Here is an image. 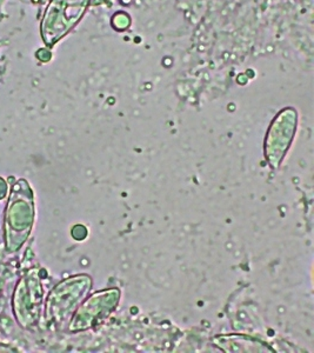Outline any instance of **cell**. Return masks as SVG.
Returning <instances> with one entry per match:
<instances>
[{"label":"cell","mask_w":314,"mask_h":353,"mask_svg":"<svg viewBox=\"0 0 314 353\" xmlns=\"http://www.w3.org/2000/svg\"><path fill=\"white\" fill-rule=\"evenodd\" d=\"M8 183H6L3 178H0V201H1V199H4V198L8 196Z\"/></svg>","instance_id":"6"},{"label":"cell","mask_w":314,"mask_h":353,"mask_svg":"<svg viewBox=\"0 0 314 353\" xmlns=\"http://www.w3.org/2000/svg\"><path fill=\"white\" fill-rule=\"evenodd\" d=\"M36 58L41 63H49L52 58V52L49 48H39L36 52Z\"/></svg>","instance_id":"5"},{"label":"cell","mask_w":314,"mask_h":353,"mask_svg":"<svg viewBox=\"0 0 314 353\" xmlns=\"http://www.w3.org/2000/svg\"><path fill=\"white\" fill-rule=\"evenodd\" d=\"M43 289L38 270H30L21 276L12 298L13 314L23 329L36 325L41 313Z\"/></svg>","instance_id":"3"},{"label":"cell","mask_w":314,"mask_h":353,"mask_svg":"<svg viewBox=\"0 0 314 353\" xmlns=\"http://www.w3.org/2000/svg\"><path fill=\"white\" fill-rule=\"evenodd\" d=\"M114 17L119 19V23H116V24H112L116 30H125V28H129V24H131V19H129V17L124 12H119L117 14H114Z\"/></svg>","instance_id":"4"},{"label":"cell","mask_w":314,"mask_h":353,"mask_svg":"<svg viewBox=\"0 0 314 353\" xmlns=\"http://www.w3.org/2000/svg\"><path fill=\"white\" fill-rule=\"evenodd\" d=\"M34 201L31 186L25 179L12 185L5 209L4 241L6 251L14 253L23 248L32 230Z\"/></svg>","instance_id":"1"},{"label":"cell","mask_w":314,"mask_h":353,"mask_svg":"<svg viewBox=\"0 0 314 353\" xmlns=\"http://www.w3.org/2000/svg\"><path fill=\"white\" fill-rule=\"evenodd\" d=\"M92 0H50L41 21V39L53 48L67 36L87 12Z\"/></svg>","instance_id":"2"},{"label":"cell","mask_w":314,"mask_h":353,"mask_svg":"<svg viewBox=\"0 0 314 353\" xmlns=\"http://www.w3.org/2000/svg\"><path fill=\"white\" fill-rule=\"evenodd\" d=\"M5 281V266L4 265L0 263V293H1V290H3V286H4Z\"/></svg>","instance_id":"7"}]
</instances>
